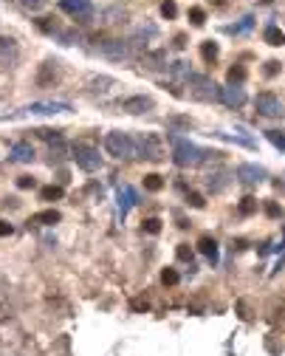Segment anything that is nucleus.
<instances>
[{"mask_svg":"<svg viewBox=\"0 0 285 356\" xmlns=\"http://www.w3.org/2000/svg\"><path fill=\"white\" fill-rule=\"evenodd\" d=\"M170 141H172V161L178 167H198L212 156L209 150H201L198 144H192V141H186L181 136H170Z\"/></svg>","mask_w":285,"mask_h":356,"instance_id":"nucleus-1","label":"nucleus"},{"mask_svg":"<svg viewBox=\"0 0 285 356\" xmlns=\"http://www.w3.org/2000/svg\"><path fill=\"white\" fill-rule=\"evenodd\" d=\"M186 88H189V96H192V99H201V102L220 99V88H217L209 77H201V74H189Z\"/></svg>","mask_w":285,"mask_h":356,"instance_id":"nucleus-2","label":"nucleus"},{"mask_svg":"<svg viewBox=\"0 0 285 356\" xmlns=\"http://www.w3.org/2000/svg\"><path fill=\"white\" fill-rule=\"evenodd\" d=\"M104 150L116 159H133L136 156V141L122 130H113V133L104 136Z\"/></svg>","mask_w":285,"mask_h":356,"instance_id":"nucleus-3","label":"nucleus"},{"mask_svg":"<svg viewBox=\"0 0 285 356\" xmlns=\"http://www.w3.org/2000/svg\"><path fill=\"white\" fill-rule=\"evenodd\" d=\"M71 153H74V161H77L85 172H96L99 167H102L99 150L93 147V144H88V141H77V144L71 147Z\"/></svg>","mask_w":285,"mask_h":356,"instance_id":"nucleus-4","label":"nucleus"},{"mask_svg":"<svg viewBox=\"0 0 285 356\" xmlns=\"http://www.w3.org/2000/svg\"><path fill=\"white\" fill-rule=\"evenodd\" d=\"M136 153L141 156V159L161 161V159H164V138H161L158 133H138Z\"/></svg>","mask_w":285,"mask_h":356,"instance_id":"nucleus-5","label":"nucleus"},{"mask_svg":"<svg viewBox=\"0 0 285 356\" xmlns=\"http://www.w3.org/2000/svg\"><path fill=\"white\" fill-rule=\"evenodd\" d=\"M59 9L71 17H77L79 23H91V0H59Z\"/></svg>","mask_w":285,"mask_h":356,"instance_id":"nucleus-6","label":"nucleus"},{"mask_svg":"<svg viewBox=\"0 0 285 356\" xmlns=\"http://www.w3.org/2000/svg\"><path fill=\"white\" fill-rule=\"evenodd\" d=\"M254 108H257V113L260 116H283V105H280V99L274 96V93H257V99H254Z\"/></svg>","mask_w":285,"mask_h":356,"instance_id":"nucleus-7","label":"nucleus"},{"mask_svg":"<svg viewBox=\"0 0 285 356\" xmlns=\"http://www.w3.org/2000/svg\"><path fill=\"white\" fill-rule=\"evenodd\" d=\"M26 110L34 116H54V113H68L71 105L68 102H34V105H28Z\"/></svg>","mask_w":285,"mask_h":356,"instance_id":"nucleus-8","label":"nucleus"},{"mask_svg":"<svg viewBox=\"0 0 285 356\" xmlns=\"http://www.w3.org/2000/svg\"><path fill=\"white\" fill-rule=\"evenodd\" d=\"M237 178H240V184L254 187V184H260L262 178H265V170L257 167V164H240L237 167Z\"/></svg>","mask_w":285,"mask_h":356,"instance_id":"nucleus-9","label":"nucleus"},{"mask_svg":"<svg viewBox=\"0 0 285 356\" xmlns=\"http://www.w3.org/2000/svg\"><path fill=\"white\" fill-rule=\"evenodd\" d=\"M57 80H59V68H57V62H43L40 65V71H37V85L40 88H54L57 85Z\"/></svg>","mask_w":285,"mask_h":356,"instance_id":"nucleus-10","label":"nucleus"},{"mask_svg":"<svg viewBox=\"0 0 285 356\" xmlns=\"http://www.w3.org/2000/svg\"><path fill=\"white\" fill-rule=\"evenodd\" d=\"M119 108H122L125 113L138 116V113H147L150 108H153V99H150V96H130V99H122Z\"/></svg>","mask_w":285,"mask_h":356,"instance_id":"nucleus-11","label":"nucleus"},{"mask_svg":"<svg viewBox=\"0 0 285 356\" xmlns=\"http://www.w3.org/2000/svg\"><path fill=\"white\" fill-rule=\"evenodd\" d=\"M220 102L229 105V108H240L246 102V91L240 85H226V88H220Z\"/></svg>","mask_w":285,"mask_h":356,"instance_id":"nucleus-12","label":"nucleus"},{"mask_svg":"<svg viewBox=\"0 0 285 356\" xmlns=\"http://www.w3.org/2000/svg\"><path fill=\"white\" fill-rule=\"evenodd\" d=\"M17 57H20L17 43H14L12 37H0V65H14Z\"/></svg>","mask_w":285,"mask_h":356,"instance_id":"nucleus-13","label":"nucleus"},{"mask_svg":"<svg viewBox=\"0 0 285 356\" xmlns=\"http://www.w3.org/2000/svg\"><path fill=\"white\" fill-rule=\"evenodd\" d=\"M9 159L17 161V164H31L34 161V147L28 141H17L12 150H9Z\"/></svg>","mask_w":285,"mask_h":356,"instance_id":"nucleus-14","label":"nucleus"},{"mask_svg":"<svg viewBox=\"0 0 285 356\" xmlns=\"http://www.w3.org/2000/svg\"><path fill=\"white\" fill-rule=\"evenodd\" d=\"M99 51H102L104 57H110V59H125L127 54H130V48H127L122 40H107V43L99 46Z\"/></svg>","mask_w":285,"mask_h":356,"instance_id":"nucleus-15","label":"nucleus"},{"mask_svg":"<svg viewBox=\"0 0 285 356\" xmlns=\"http://www.w3.org/2000/svg\"><path fill=\"white\" fill-rule=\"evenodd\" d=\"M198 252L201 254H206L212 263L217 260V243H215V238H209V235H204L201 241H198Z\"/></svg>","mask_w":285,"mask_h":356,"instance_id":"nucleus-16","label":"nucleus"},{"mask_svg":"<svg viewBox=\"0 0 285 356\" xmlns=\"http://www.w3.org/2000/svg\"><path fill=\"white\" fill-rule=\"evenodd\" d=\"M59 218H62V215H59L57 209H46V212H37L34 218V223H43V226H54V223H59Z\"/></svg>","mask_w":285,"mask_h":356,"instance_id":"nucleus-17","label":"nucleus"},{"mask_svg":"<svg viewBox=\"0 0 285 356\" xmlns=\"http://www.w3.org/2000/svg\"><path fill=\"white\" fill-rule=\"evenodd\" d=\"M133 204H136V192H133L130 187H122V190H119V207H122V215H125Z\"/></svg>","mask_w":285,"mask_h":356,"instance_id":"nucleus-18","label":"nucleus"},{"mask_svg":"<svg viewBox=\"0 0 285 356\" xmlns=\"http://www.w3.org/2000/svg\"><path fill=\"white\" fill-rule=\"evenodd\" d=\"M262 37H265V43H268V46H283V43H285V34L277 28V26H268V28L262 31Z\"/></svg>","mask_w":285,"mask_h":356,"instance_id":"nucleus-19","label":"nucleus"},{"mask_svg":"<svg viewBox=\"0 0 285 356\" xmlns=\"http://www.w3.org/2000/svg\"><path fill=\"white\" fill-rule=\"evenodd\" d=\"M144 190H147V192H161V190H164V178L155 175V172L144 175Z\"/></svg>","mask_w":285,"mask_h":356,"instance_id":"nucleus-20","label":"nucleus"},{"mask_svg":"<svg viewBox=\"0 0 285 356\" xmlns=\"http://www.w3.org/2000/svg\"><path fill=\"white\" fill-rule=\"evenodd\" d=\"M40 198H43V201H59V198H62V187L59 184L43 187V190H40Z\"/></svg>","mask_w":285,"mask_h":356,"instance_id":"nucleus-21","label":"nucleus"},{"mask_svg":"<svg viewBox=\"0 0 285 356\" xmlns=\"http://www.w3.org/2000/svg\"><path fill=\"white\" fill-rule=\"evenodd\" d=\"M226 77H229V85H240V82L246 80V68L243 65H232Z\"/></svg>","mask_w":285,"mask_h":356,"instance_id":"nucleus-22","label":"nucleus"},{"mask_svg":"<svg viewBox=\"0 0 285 356\" xmlns=\"http://www.w3.org/2000/svg\"><path fill=\"white\" fill-rule=\"evenodd\" d=\"M237 212L240 215H254V212H257V201H254V198H243L237 204Z\"/></svg>","mask_w":285,"mask_h":356,"instance_id":"nucleus-23","label":"nucleus"},{"mask_svg":"<svg viewBox=\"0 0 285 356\" xmlns=\"http://www.w3.org/2000/svg\"><path fill=\"white\" fill-rule=\"evenodd\" d=\"M226 187V172H217V175H209V190L217 192V190H223Z\"/></svg>","mask_w":285,"mask_h":356,"instance_id":"nucleus-24","label":"nucleus"},{"mask_svg":"<svg viewBox=\"0 0 285 356\" xmlns=\"http://www.w3.org/2000/svg\"><path fill=\"white\" fill-rule=\"evenodd\" d=\"M175 254H178V260H183V263H192V246L189 243H178Z\"/></svg>","mask_w":285,"mask_h":356,"instance_id":"nucleus-25","label":"nucleus"},{"mask_svg":"<svg viewBox=\"0 0 285 356\" xmlns=\"http://www.w3.org/2000/svg\"><path fill=\"white\" fill-rule=\"evenodd\" d=\"M178 280H181V277H178L175 269H164V272H161V283H164V286H175Z\"/></svg>","mask_w":285,"mask_h":356,"instance_id":"nucleus-26","label":"nucleus"},{"mask_svg":"<svg viewBox=\"0 0 285 356\" xmlns=\"http://www.w3.org/2000/svg\"><path fill=\"white\" fill-rule=\"evenodd\" d=\"M161 14H164L167 20H172V17L178 14V6H175V0H164V3H161Z\"/></svg>","mask_w":285,"mask_h":356,"instance_id":"nucleus-27","label":"nucleus"},{"mask_svg":"<svg viewBox=\"0 0 285 356\" xmlns=\"http://www.w3.org/2000/svg\"><path fill=\"white\" fill-rule=\"evenodd\" d=\"M265 136H268V141H271L274 147L285 150V136H283V133H280V130H268V133H265Z\"/></svg>","mask_w":285,"mask_h":356,"instance_id":"nucleus-28","label":"nucleus"},{"mask_svg":"<svg viewBox=\"0 0 285 356\" xmlns=\"http://www.w3.org/2000/svg\"><path fill=\"white\" fill-rule=\"evenodd\" d=\"M189 20H192L195 26H204L206 23V12L204 9H198V6H192V9H189Z\"/></svg>","mask_w":285,"mask_h":356,"instance_id":"nucleus-29","label":"nucleus"},{"mask_svg":"<svg viewBox=\"0 0 285 356\" xmlns=\"http://www.w3.org/2000/svg\"><path fill=\"white\" fill-rule=\"evenodd\" d=\"M144 232H147V235H158L161 232V220L158 218H147L144 220Z\"/></svg>","mask_w":285,"mask_h":356,"instance_id":"nucleus-30","label":"nucleus"},{"mask_svg":"<svg viewBox=\"0 0 285 356\" xmlns=\"http://www.w3.org/2000/svg\"><path fill=\"white\" fill-rule=\"evenodd\" d=\"M201 54H204V59H215L217 57V43H204V46H201Z\"/></svg>","mask_w":285,"mask_h":356,"instance_id":"nucleus-31","label":"nucleus"},{"mask_svg":"<svg viewBox=\"0 0 285 356\" xmlns=\"http://www.w3.org/2000/svg\"><path fill=\"white\" fill-rule=\"evenodd\" d=\"M186 201H189V207H195V209H204L206 207V201H204V195H201V192H189V195H186Z\"/></svg>","mask_w":285,"mask_h":356,"instance_id":"nucleus-32","label":"nucleus"},{"mask_svg":"<svg viewBox=\"0 0 285 356\" xmlns=\"http://www.w3.org/2000/svg\"><path fill=\"white\" fill-rule=\"evenodd\" d=\"M37 136L46 138V141H59V130H48V127H43V130H37Z\"/></svg>","mask_w":285,"mask_h":356,"instance_id":"nucleus-33","label":"nucleus"},{"mask_svg":"<svg viewBox=\"0 0 285 356\" xmlns=\"http://www.w3.org/2000/svg\"><path fill=\"white\" fill-rule=\"evenodd\" d=\"M34 178H31V175H20V178H17V187H20V190H34Z\"/></svg>","mask_w":285,"mask_h":356,"instance_id":"nucleus-34","label":"nucleus"},{"mask_svg":"<svg viewBox=\"0 0 285 356\" xmlns=\"http://www.w3.org/2000/svg\"><path fill=\"white\" fill-rule=\"evenodd\" d=\"M20 3H23L26 9H31V12H40V9L46 6L48 0H20Z\"/></svg>","mask_w":285,"mask_h":356,"instance_id":"nucleus-35","label":"nucleus"},{"mask_svg":"<svg viewBox=\"0 0 285 356\" xmlns=\"http://www.w3.org/2000/svg\"><path fill=\"white\" fill-rule=\"evenodd\" d=\"M265 215H268V218H280V215H283V209L277 207V204H265Z\"/></svg>","mask_w":285,"mask_h":356,"instance_id":"nucleus-36","label":"nucleus"},{"mask_svg":"<svg viewBox=\"0 0 285 356\" xmlns=\"http://www.w3.org/2000/svg\"><path fill=\"white\" fill-rule=\"evenodd\" d=\"M40 28H43V31H57V23H54L51 17H43V20H40Z\"/></svg>","mask_w":285,"mask_h":356,"instance_id":"nucleus-37","label":"nucleus"},{"mask_svg":"<svg viewBox=\"0 0 285 356\" xmlns=\"http://www.w3.org/2000/svg\"><path fill=\"white\" fill-rule=\"evenodd\" d=\"M12 223H9V220H0V238H9V235H12Z\"/></svg>","mask_w":285,"mask_h":356,"instance_id":"nucleus-38","label":"nucleus"},{"mask_svg":"<svg viewBox=\"0 0 285 356\" xmlns=\"http://www.w3.org/2000/svg\"><path fill=\"white\" fill-rule=\"evenodd\" d=\"M277 68H280V62H265V74H268V77H274Z\"/></svg>","mask_w":285,"mask_h":356,"instance_id":"nucleus-39","label":"nucleus"},{"mask_svg":"<svg viewBox=\"0 0 285 356\" xmlns=\"http://www.w3.org/2000/svg\"><path fill=\"white\" fill-rule=\"evenodd\" d=\"M133 308L136 311H147V300H133Z\"/></svg>","mask_w":285,"mask_h":356,"instance_id":"nucleus-40","label":"nucleus"},{"mask_svg":"<svg viewBox=\"0 0 285 356\" xmlns=\"http://www.w3.org/2000/svg\"><path fill=\"white\" fill-rule=\"evenodd\" d=\"M175 46H178V48H183V46H186V37H183V34H178V37H175Z\"/></svg>","mask_w":285,"mask_h":356,"instance_id":"nucleus-41","label":"nucleus"}]
</instances>
